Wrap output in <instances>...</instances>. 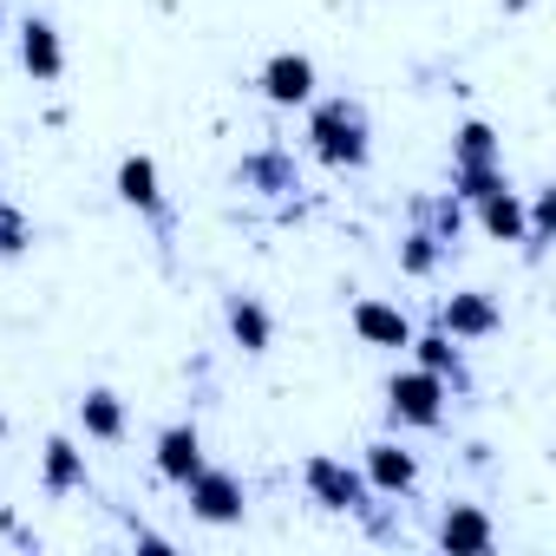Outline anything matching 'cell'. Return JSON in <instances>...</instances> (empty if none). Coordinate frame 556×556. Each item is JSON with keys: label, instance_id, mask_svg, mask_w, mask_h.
Segmentation results:
<instances>
[{"label": "cell", "instance_id": "19", "mask_svg": "<svg viewBox=\"0 0 556 556\" xmlns=\"http://www.w3.org/2000/svg\"><path fill=\"white\" fill-rule=\"evenodd\" d=\"M452 255H458L452 242H439L432 229H419V223H413V229H406V242H400V275H413V282H432V275H439Z\"/></svg>", "mask_w": 556, "mask_h": 556}, {"label": "cell", "instance_id": "5", "mask_svg": "<svg viewBox=\"0 0 556 556\" xmlns=\"http://www.w3.org/2000/svg\"><path fill=\"white\" fill-rule=\"evenodd\" d=\"M255 92H262L275 112H295V105H308V99L321 92V73H315L308 53H268L262 73H255Z\"/></svg>", "mask_w": 556, "mask_h": 556}, {"label": "cell", "instance_id": "13", "mask_svg": "<svg viewBox=\"0 0 556 556\" xmlns=\"http://www.w3.org/2000/svg\"><path fill=\"white\" fill-rule=\"evenodd\" d=\"M21 66H27L34 86L66 79V40H60V27H53L47 14H27V21H21Z\"/></svg>", "mask_w": 556, "mask_h": 556}, {"label": "cell", "instance_id": "23", "mask_svg": "<svg viewBox=\"0 0 556 556\" xmlns=\"http://www.w3.org/2000/svg\"><path fill=\"white\" fill-rule=\"evenodd\" d=\"M34 249V216L0 190V262H14V255H27Z\"/></svg>", "mask_w": 556, "mask_h": 556}, {"label": "cell", "instance_id": "12", "mask_svg": "<svg viewBox=\"0 0 556 556\" xmlns=\"http://www.w3.org/2000/svg\"><path fill=\"white\" fill-rule=\"evenodd\" d=\"M151 465H157L164 484L184 491V484L203 471V432H197V419H170V426L157 432V445H151Z\"/></svg>", "mask_w": 556, "mask_h": 556}, {"label": "cell", "instance_id": "9", "mask_svg": "<svg viewBox=\"0 0 556 556\" xmlns=\"http://www.w3.org/2000/svg\"><path fill=\"white\" fill-rule=\"evenodd\" d=\"M118 203H131L144 223H157V236H170V210H164V190H157V164L144 151H125L118 157V177H112Z\"/></svg>", "mask_w": 556, "mask_h": 556}, {"label": "cell", "instance_id": "24", "mask_svg": "<svg viewBox=\"0 0 556 556\" xmlns=\"http://www.w3.org/2000/svg\"><path fill=\"white\" fill-rule=\"evenodd\" d=\"M549 223H556V190H536V203L523 210V255H530V262H543V249H549Z\"/></svg>", "mask_w": 556, "mask_h": 556}, {"label": "cell", "instance_id": "3", "mask_svg": "<svg viewBox=\"0 0 556 556\" xmlns=\"http://www.w3.org/2000/svg\"><path fill=\"white\" fill-rule=\"evenodd\" d=\"M387 419H393V432H445V419H452V387L432 380L426 367H400V374L387 380Z\"/></svg>", "mask_w": 556, "mask_h": 556}, {"label": "cell", "instance_id": "4", "mask_svg": "<svg viewBox=\"0 0 556 556\" xmlns=\"http://www.w3.org/2000/svg\"><path fill=\"white\" fill-rule=\"evenodd\" d=\"M184 497H190V517H197V523H216V530H229V523L249 517V484H242L229 465H210V458H203V471L184 484Z\"/></svg>", "mask_w": 556, "mask_h": 556}, {"label": "cell", "instance_id": "11", "mask_svg": "<svg viewBox=\"0 0 556 556\" xmlns=\"http://www.w3.org/2000/svg\"><path fill=\"white\" fill-rule=\"evenodd\" d=\"M348 328H354L367 348H380V354H406V341H413V315L393 308V302H380V295H361V302L348 308Z\"/></svg>", "mask_w": 556, "mask_h": 556}, {"label": "cell", "instance_id": "2", "mask_svg": "<svg viewBox=\"0 0 556 556\" xmlns=\"http://www.w3.org/2000/svg\"><path fill=\"white\" fill-rule=\"evenodd\" d=\"M302 484H308V497H315L321 510L361 517L374 536H387L380 517H374V484L361 478V465H348V458H334V452H308V458H302Z\"/></svg>", "mask_w": 556, "mask_h": 556}, {"label": "cell", "instance_id": "7", "mask_svg": "<svg viewBox=\"0 0 556 556\" xmlns=\"http://www.w3.org/2000/svg\"><path fill=\"white\" fill-rule=\"evenodd\" d=\"M361 478L374 484V497H400V504L419 497V458H413L400 439H374V445L361 452Z\"/></svg>", "mask_w": 556, "mask_h": 556}, {"label": "cell", "instance_id": "14", "mask_svg": "<svg viewBox=\"0 0 556 556\" xmlns=\"http://www.w3.org/2000/svg\"><path fill=\"white\" fill-rule=\"evenodd\" d=\"M223 328H229V341L242 348V354H268L275 348V315H268V302H255V295H223Z\"/></svg>", "mask_w": 556, "mask_h": 556}, {"label": "cell", "instance_id": "17", "mask_svg": "<svg viewBox=\"0 0 556 556\" xmlns=\"http://www.w3.org/2000/svg\"><path fill=\"white\" fill-rule=\"evenodd\" d=\"M236 184H249V190H262V197H289V190H302V184H295V164H289V151H282V144L249 151V157H242V170H236Z\"/></svg>", "mask_w": 556, "mask_h": 556}, {"label": "cell", "instance_id": "6", "mask_svg": "<svg viewBox=\"0 0 556 556\" xmlns=\"http://www.w3.org/2000/svg\"><path fill=\"white\" fill-rule=\"evenodd\" d=\"M432 328H445L452 341H491V334L504 328V308H497V295H484V289H452V295H439Z\"/></svg>", "mask_w": 556, "mask_h": 556}, {"label": "cell", "instance_id": "21", "mask_svg": "<svg viewBox=\"0 0 556 556\" xmlns=\"http://www.w3.org/2000/svg\"><path fill=\"white\" fill-rule=\"evenodd\" d=\"M510 184V170H504V157H491V164H452V197L471 210L478 197H491V190H504Z\"/></svg>", "mask_w": 556, "mask_h": 556}, {"label": "cell", "instance_id": "18", "mask_svg": "<svg viewBox=\"0 0 556 556\" xmlns=\"http://www.w3.org/2000/svg\"><path fill=\"white\" fill-rule=\"evenodd\" d=\"M471 216H478V229H484L491 242H523V197H517L510 184L491 190V197H478Z\"/></svg>", "mask_w": 556, "mask_h": 556}, {"label": "cell", "instance_id": "20", "mask_svg": "<svg viewBox=\"0 0 556 556\" xmlns=\"http://www.w3.org/2000/svg\"><path fill=\"white\" fill-rule=\"evenodd\" d=\"M413 223H419V229H432L439 242H452V249H458V229H465V203H458L452 190L413 197Z\"/></svg>", "mask_w": 556, "mask_h": 556}, {"label": "cell", "instance_id": "22", "mask_svg": "<svg viewBox=\"0 0 556 556\" xmlns=\"http://www.w3.org/2000/svg\"><path fill=\"white\" fill-rule=\"evenodd\" d=\"M491 157H504V138H497L484 118H465V125L452 131V164H491Z\"/></svg>", "mask_w": 556, "mask_h": 556}, {"label": "cell", "instance_id": "8", "mask_svg": "<svg viewBox=\"0 0 556 556\" xmlns=\"http://www.w3.org/2000/svg\"><path fill=\"white\" fill-rule=\"evenodd\" d=\"M432 536H439L445 556H491V549H497V523L484 517V504H465V497H452V504L439 510Z\"/></svg>", "mask_w": 556, "mask_h": 556}, {"label": "cell", "instance_id": "1", "mask_svg": "<svg viewBox=\"0 0 556 556\" xmlns=\"http://www.w3.org/2000/svg\"><path fill=\"white\" fill-rule=\"evenodd\" d=\"M308 151L328 164V170H367L374 157V118L361 99L334 92V99H308Z\"/></svg>", "mask_w": 556, "mask_h": 556}, {"label": "cell", "instance_id": "15", "mask_svg": "<svg viewBox=\"0 0 556 556\" xmlns=\"http://www.w3.org/2000/svg\"><path fill=\"white\" fill-rule=\"evenodd\" d=\"M86 484H92L86 452H79L66 432H53V439L40 445V491H47V497H73V491H86Z\"/></svg>", "mask_w": 556, "mask_h": 556}, {"label": "cell", "instance_id": "25", "mask_svg": "<svg viewBox=\"0 0 556 556\" xmlns=\"http://www.w3.org/2000/svg\"><path fill=\"white\" fill-rule=\"evenodd\" d=\"M0 34H8V8H0Z\"/></svg>", "mask_w": 556, "mask_h": 556}, {"label": "cell", "instance_id": "10", "mask_svg": "<svg viewBox=\"0 0 556 556\" xmlns=\"http://www.w3.org/2000/svg\"><path fill=\"white\" fill-rule=\"evenodd\" d=\"M406 354H413V367H426L432 380H445L452 387V400H471V367H465V348L445 334V328H413V341H406Z\"/></svg>", "mask_w": 556, "mask_h": 556}, {"label": "cell", "instance_id": "16", "mask_svg": "<svg viewBox=\"0 0 556 556\" xmlns=\"http://www.w3.org/2000/svg\"><path fill=\"white\" fill-rule=\"evenodd\" d=\"M79 426H86V439L118 445V439L131 432V413H125V400H118L112 387H86V393H79Z\"/></svg>", "mask_w": 556, "mask_h": 556}]
</instances>
